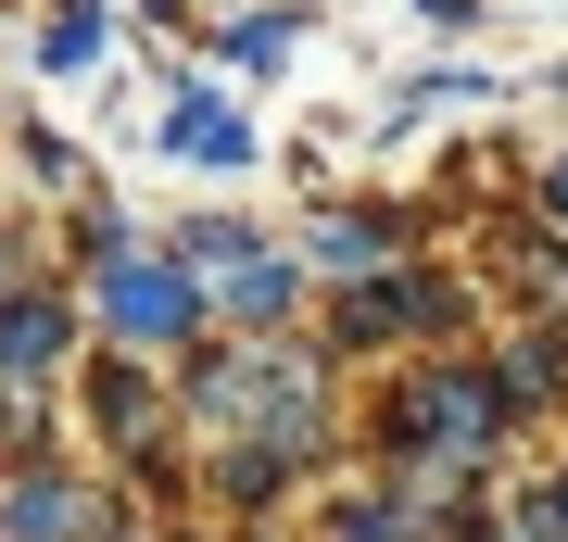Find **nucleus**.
I'll return each instance as SVG.
<instances>
[{"label": "nucleus", "mask_w": 568, "mask_h": 542, "mask_svg": "<svg viewBox=\"0 0 568 542\" xmlns=\"http://www.w3.org/2000/svg\"><path fill=\"white\" fill-rule=\"evenodd\" d=\"M506 379L493 366H429V379H392V403H379V454L405 467V492H429V480H480L493 467V442H506Z\"/></svg>", "instance_id": "obj_1"}, {"label": "nucleus", "mask_w": 568, "mask_h": 542, "mask_svg": "<svg viewBox=\"0 0 568 542\" xmlns=\"http://www.w3.org/2000/svg\"><path fill=\"white\" fill-rule=\"evenodd\" d=\"M89 316L114 328V354H164V341L203 328V278L178 253H102L89 265Z\"/></svg>", "instance_id": "obj_2"}, {"label": "nucleus", "mask_w": 568, "mask_h": 542, "mask_svg": "<svg viewBox=\"0 0 568 542\" xmlns=\"http://www.w3.org/2000/svg\"><path fill=\"white\" fill-rule=\"evenodd\" d=\"M0 542H114V518H102V492H89V480L26 467V480L0 492Z\"/></svg>", "instance_id": "obj_3"}, {"label": "nucleus", "mask_w": 568, "mask_h": 542, "mask_svg": "<svg viewBox=\"0 0 568 542\" xmlns=\"http://www.w3.org/2000/svg\"><path fill=\"white\" fill-rule=\"evenodd\" d=\"M63 341H77V303L63 290H0V391H39Z\"/></svg>", "instance_id": "obj_4"}, {"label": "nucleus", "mask_w": 568, "mask_h": 542, "mask_svg": "<svg viewBox=\"0 0 568 542\" xmlns=\"http://www.w3.org/2000/svg\"><path fill=\"white\" fill-rule=\"evenodd\" d=\"M304 253L328 265V278H379V265L405 253V215H392V202H328V215L304 227Z\"/></svg>", "instance_id": "obj_5"}, {"label": "nucleus", "mask_w": 568, "mask_h": 542, "mask_svg": "<svg viewBox=\"0 0 568 542\" xmlns=\"http://www.w3.org/2000/svg\"><path fill=\"white\" fill-rule=\"evenodd\" d=\"M164 152H178V164H253V126L227 114L203 76H190L178 101H164Z\"/></svg>", "instance_id": "obj_6"}, {"label": "nucleus", "mask_w": 568, "mask_h": 542, "mask_svg": "<svg viewBox=\"0 0 568 542\" xmlns=\"http://www.w3.org/2000/svg\"><path fill=\"white\" fill-rule=\"evenodd\" d=\"M215 303H227V316H241V328H278L291 303H304V265L253 241V253H227V278H215Z\"/></svg>", "instance_id": "obj_7"}, {"label": "nucleus", "mask_w": 568, "mask_h": 542, "mask_svg": "<svg viewBox=\"0 0 568 542\" xmlns=\"http://www.w3.org/2000/svg\"><path fill=\"white\" fill-rule=\"evenodd\" d=\"M89 417H102V429H114L126 454L152 442V379H140V354H114V366H89Z\"/></svg>", "instance_id": "obj_8"}, {"label": "nucleus", "mask_w": 568, "mask_h": 542, "mask_svg": "<svg viewBox=\"0 0 568 542\" xmlns=\"http://www.w3.org/2000/svg\"><path fill=\"white\" fill-rule=\"evenodd\" d=\"M102 63V0H51V25H39V76H89Z\"/></svg>", "instance_id": "obj_9"}, {"label": "nucleus", "mask_w": 568, "mask_h": 542, "mask_svg": "<svg viewBox=\"0 0 568 542\" xmlns=\"http://www.w3.org/2000/svg\"><path fill=\"white\" fill-rule=\"evenodd\" d=\"M215 51L241 63V76H278V63H291V13H227V25H215Z\"/></svg>", "instance_id": "obj_10"}, {"label": "nucleus", "mask_w": 568, "mask_h": 542, "mask_svg": "<svg viewBox=\"0 0 568 542\" xmlns=\"http://www.w3.org/2000/svg\"><path fill=\"white\" fill-rule=\"evenodd\" d=\"M518 530H530V542H568V467H544V480H530V504H518Z\"/></svg>", "instance_id": "obj_11"}, {"label": "nucleus", "mask_w": 568, "mask_h": 542, "mask_svg": "<svg viewBox=\"0 0 568 542\" xmlns=\"http://www.w3.org/2000/svg\"><path fill=\"white\" fill-rule=\"evenodd\" d=\"M544 227H556V241H568V152L544 164Z\"/></svg>", "instance_id": "obj_12"}, {"label": "nucleus", "mask_w": 568, "mask_h": 542, "mask_svg": "<svg viewBox=\"0 0 568 542\" xmlns=\"http://www.w3.org/2000/svg\"><path fill=\"white\" fill-rule=\"evenodd\" d=\"M342 542H405V530H342Z\"/></svg>", "instance_id": "obj_13"}, {"label": "nucleus", "mask_w": 568, "mask_h": 542, "mask_svg": "<svg viewBox=\"0 0 568 542\" xmlns=\"http://www.w3.org/2000/svg\"><path fill=\"white\" fill-rule=\"evenodd\" d=\"M556 101H568V63H556Z\"/></svg>", "instance_id": "obj_14"}]
</instances>
